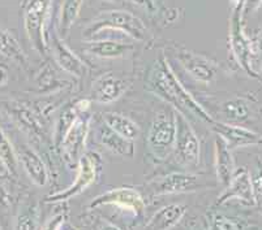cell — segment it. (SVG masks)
I'll use <instances>...</instances> for the list:
<instances>
[{"mask_svg": "<svg viewBox=\"0 0 262 230\" xmlns=\"http://www.w3.org/2000/svg\"><path fill=\"white\" fill-rule=\"evenodd\" d=\"M7 82H8V70L4 65H0V86H4Z\"/></svg>", "mask_w": 262, "mask_h": 230, "instance_id": "32", "label": "cell"}, {"mask_svg": "<svg viewBox=\"0 0 262 230\" xmlns=\"http://www.w3.org/2000/svg\"><path fill=\"white\" fill-rule=\"evenodd\" d=\"M118 28L123 32H127L130 37L136 38V39H144L145 34H146V29H145L144 23L135 17L133 15L128 13V12H108L104 15L99 16L97 20L95 26H93L89 32H94V30H101L102 28Z\"/></svg>", "mask_w": 262, "mask_h": 230, "instance_id": "7", "label": "cell"}, {"mask_svg": "<svg viewBox=\"0 0 262 230\" xmlns=\"http://www.w3.org/2000/svg\"><path fill=\"white\" fill-rule=\"evenodd\" d=\"M67 219V215L64 212L56 213L54 215L50 220H47L46 224L43 225V227L40 230H60L61 226L64 225Z\"/></svg>", "mask_w": 262, "mask_h": 230, "instance_id": "28", "label": "cell"}, {"mask_svg": "<svg viewBox=\"0 0 262 230\" xmlns=\"http://www.w3.org/2000/svg\"><path fill=\"white\" fill-rule=\"evenodd\" d=\"M185 212L187 207L184 205L172 203L164 206L154 213L145 226V230H170L183 219Z\"/></svg>", "mask_w": 262, "mask_h": 230, "instance_id": "12", "label": "cell"}, {"mask_svg": "<svg viewBox=\"0 0 262 230\" xmlns=\"http://www.w3.org/2000/svg\"><path fill=\"white\" fill-rule=\"evenodd\" d=\"M81 2L82 0H66L63 8V13H61V32L64 34H68L71 26H72L73 21H75L76 16L78 15L80 11Z\"/></svg>", "mask_w": 262, "mask_h": 230, "instance_id": "26", "label": "cell"}, {"mask_svg": "<svg viewBox=\"0 0 262 230\" xmlns=\"http://www.w3.org/2000/svg\"><path fill=\"white\" fill-rule=\"evenodd\" d=\"M0 161L4 165L8 173L13 177H17L18 159L16 155V150L12 146L3 129H0Z\"/></svg>", "mask_w": 262, "mask_h": 230, "instance_id": "21", "label": "cell"}, {"mask_svg": "<svg viewBox=\"0 0 262 230\" xmlns=\"http://www.w3.org/2000/svg\"><path fill=\"white\" fill-rule=\"evenodd\" d=\"M38 225L37 206H25L16 217L15 230H35Z\"/></svg>", "mask_w": 262, "mask_h": 230, "instance_id": "25", "label": "cell"}, {"mask_svg": "<svg viewBox=\"0 0 262 230\" xmlns=\"http://www.w3.org/2000/svg\"><path fill=\"white\" fill-rule=\"evenodd\" d=\"M176 161L185 168H196L200 164V141L188 122L187 117L176 112V138L173 146Z\"/></svg>", "mask_w": 262, "mask_h": 230, "instance_id": "4", "label": "cell"}, {"mask_svg": "<svg viewBox=\"0 0 262 230\" xmlns=\"http://www.w3.org/2000/svg\"><path fill=\"white\" fill-rule=\"evenodd\" d=\"M205 187H209V184L204 177L184 172L170 173L150 184V190L153 191L154 195L193 193Z\"/></svg>", "mask_w": 262, "mask_h": 230, "instance_id": "5", "label": "cell"}, {"mask_svg": "<svg viewBox=\"0 0 262 230\" xmlns=\"http://www.w3.org/2000/svg\"><path fill=\"white\" fill-rule=\"evenodd\" d=\"M54 52L55 59H56L58 64L60 65V68H63L66 72H68L72 75H76V77H84L85 73H86V68H85L84 63L77 56L73 55L72 52L67 48L59 39L55 40Z\"/></svg>", "mask_w": 262, "mask_h": 230, "instance_id": "20", "label": "cell"}, {"mask_svg": "<svg viewBox=\"0 0 262 230\" xmlns=\"http://www.w3.org/2000/svg\"><path fill=\"white\" fill-rule=\"evenodd\" d=\"M16 155L18 159V164H21L26 174L29 175V178L38 186H45L49 181V173L40 156L25 144H20L16 148Z\"/></svg>", "mask_w": 262, "mask_h": 230, "instance_id": "10", "label": "cell"}, {"mask_svg": "<svg viewBox=\"0 0 262 230\" xmlns=\"http://www.w3.org/2000/svg\"><path fill=\"white\" fill-rule=\"evenodd\" d=\"M213 130L218 134L219 138H222L228 148H235V147L244 146V144H251L258 142V135L253 134L252 132L243 127L233 126V125L223 124V122H213Z\"/></svg>", "mask_w": 262, "mask_h": 230, "instance_id": "13", "label": "cell"}, {"mask_svg": "<svg viewBox=\"0 0 262 230\" xmlns=\"http://www.w3.org/2000/svg\"><path fill=\"white\" fill-rule=\"evenodd\" d=\"M77 175L76 180L68 189L63 191H59L56 194H52L46 198V203H59V201H66L75 196L84 193L88 187L92 186L97 180L102 170V160L101 156L97 152L82 154L77 163Z\"/></svg>", "mask_w": 262, "mask_h": 230, "instance_id": "3", "label": "cell"}, {"mask_svg": "<svg viewBox=\"0 0 262 230\" xmlns=\"http://www.w3.org/2000/svg\"><path fill=\"white\" fill-rule=\"evenodd\" d=\"M215 170L218 181L223 186H228L233 177V160L231 150L219 137L215 139Z\"/></svg>", "mask_w": 262, "mask_h": 230, "instance_id": "18", "label": "cell"}, {"mask_svg": "<svg viewBox=\"0 0 262 230\" xmlns=\"http://www.w3.org/2000/svg\"><path fill=\"white\" fill-rule=\"evenodd\" d=\"M0 52L6 55L7 58L26 66V58L17 42L11 35L7 34L6 32H2V30H0Z\"/></svg>", "mask_w": 262, "mask_h": 230, "instance_id": "24", "label": "cell"}, {"mask_svg": "<svg viewBox=\"0 0 262 230\" xmlns=\"http://www.w3.org/2000/svg\"><path fill=\"white\" fill-rule=\"evenodd\" d=\"M128 87L129 85L127 81L108 73V74L99 77L93 84L90 95H92L93 100L97 103H113L127 91Z\"/></svg>", "mask_w": 262, "mask_h": 230, "instance_id": "9", "label": "cell"}, {"mask_svg": "<svg viewBox=\"0 0 262 230\" xmlns=\"http://www.w3.org/2000/svg\"><path fill=\"white\" fill-rule=\"evenodd\" d=\"M103 122L110 129L118 133L119 135H121L123 138L128 139V141L133 142L140 135L139 125L136 124L135 121L130 120V118H128L127 116L120 115V113H104Z\"/></svg>", "mask_w": 262, "mask_h": 230, "instance_id": "19", "label": "cell"}, {"mask_svg": "<svg viewBox=\"0 0 262 230\" xmlns=\"http://www.w3.org/2000/svg\"><path fill=\"white\" fill-rule=\"evenodd\" d=\"M97 135H98L99 142L111 152L124 156V158H133L135 156V144H133V142L123 138L118 133L110 129L104 122L98 127Z\"/></svg>", "mask_w": 262, "mask_h": 230, "instance_id": "14", "label": "cell"}, {"mask_svg": "<svg viewBox=\"0 0 262 230\" xmlns=\"http://www.w3.org/2000/svg\"><path fill=\"white\" fill-rule=\"evenodd\" d=\"M130 49H132V46L121 44L119 42H97V43L89 44L88 47V51L92 55L101 56V58H119Z\"/></svg>", "mask_w": 262, "mask_h": 230, "instance_id": "22", "label": "cell"}, {"mask_svg": "<svg viewBox=\"0 0 262 230\" xmlns=\"http://www.w3.org/2000/svg\"><path fill=\"white\" fill-rule=\"evenodd\" d=\"M149 87L159 98L176 108L179 113L193 116L208 124L214 122L209 112H206L204 107L180 84V81L176 78L173 70L166 61H162L156 66L149 78Z\"/></svg>", "mask_w": 262, "mask_h": 230, "instance_id": "1", "label": "cell"}, {"mask_svg": "<svg viewBox=\"0 0 262 230\" xmlns=\"http://www.w3.org/2000/svg\"><path fill=\"white\" fill-rule=\"evenodd\" d=\"M89 126L90 118L78 116L61 142L60 146L63 147L64 155L72 163H78L80 158L82 156Z\"/></svg>", "mask_w": 262, "mask_h": 230, "instance_id": "8", "label": "cell"}, {"mask_svg": "<svg viewBox=\"0 0 262 230\" xmlns=\"http://www.w3.org/2000/svg\"><path fill=\"white\" fill-rule=\"evenodd\" d=\"M211 230H240V225L226 216L216 215L211 221Z\"/></svg>", "mask_w": 262, "mask_h": 230, "instance_id": "27", "label": "cell"}, {"mask_svg": "<svg viewBox=\"0 0 262 230\" xmlns=\"http://www.w3.org/2000/svg\"><path fill=\"white\" fill-rule=\"evenodd\" d=\"M6 110L12 115L18 122L20 127H23L24 132H26L29 135H33L34 138L42 139L45 137L43 127L40 124L39 118L32 112V111L25 106L21 104H6Z\"/></svg>", "mask_w": 262, "mask_h": 230, "instance_id": "16", "label": "cell"}, {"mask_svg": "<svg viewBox=\"0 0 262 230\" xmlns=\"http://www.w3.org/2000/svg\"><path fill=\"white\" fill-rule=\"evenodd\" d=\"M7 200V195H6V191L3 190V187L0 186V205H3L4 201Z\"/></svg>", "mask_w": 262, "mask_h": 230, "instance_id": "33", "label": "cell"}, {"mask_svg": "<svg viewBox=\"0 0 262 230\" xmlns=\"http://www.w3.org/2000/svg\"><path fill=\"white\" fill-rule=\"evenodd\" d=\"M0 230H2V226H0Z\"/></svg>", "mask_w": 262, "mask_h": 230, "instance_id": "36", "label": "cell"}, {"mask_svg": "<svg viewBox=\"0 0 262 230\" xmlns=\"http://www.w3.org/2000/svg\"><path fill=\"white\" fill-rule=\"evenodd\" d=\"M102 206H118L123 210L130 211L135 216L141 217L145 211V200L141 194L130 187H116L101 195L95 196L90 201V208H98Z\"/></svg>", "mask_w": 262, "mask_h": 230, "instance_id": "6", "label": "cell"}, {"mask_svg": "<svg viewBox=\"0 0 262 230\" xmlns=\"http://www.w3.org/2000/svg\"><path fill=\"white\" fill-rule=\"evenodd\" d=\"M180 63L184 66V69L194 80L204 82V84L211 82V80L215 75L214 66L208 60L201 58V56L193 55V54H189V52H183L182 55H180Z\"/></svg>", "mask_w": 262, "mask_h": 230, "instance_id": "17", "label": "cell"}, {"mask_svg": "<svg viewBox=\"0 0 262 230\" xmlns=\"http://www.w3.org/2000/svg\"><path fill=\"white\" fill-rule=\"evenodd\" d=\"M92 230H121V229L119 226H116L115 224H113V222H110L108 220L97 217V219L93 221Z\"/></svg>", "mask_w": 262, "mask_h": 230, "instance_id": "29", "label": "cell"}, {"mask_svg": "<svg viewBox=\"0 0 262 230\" xmlns=\"http://www.w3.org/2000/svg\"><path fill=\"white\" fill-rule=\"evenodd\" d=\"M3 122H6V118H4V116L0 113V124H3Z\"/></svg>", "mask_w": 262, "mask_h": 230, "instance_id": "34", "label": "cell"}, {"mask_svg": "<svg viewBox=\"0 0 262 230\" xmlns=\"http://www.w3.org/2000/svg\"><path fill=\"white\" fill-rule=\"evenodd\" d=\"M60 230H64L63 229V226H61V229ZM66 230H77V229H72V227H68V229H66Z\"/></svg>", "mask_w": 262, "mask_h": 230, "instance_id": "35", "label": "cell"}, {"mask_svg": "<svg viewBox=\"0 0 262 230\" xmlns=\"http://www.w3.org/2000/svg\"><path fill=\"white\" fill-rule=\"evenodd\" d=\"M78 111L76 110L75 106H70L64 108L61 111L60 116L58 118V122H56V126H55V132H54V139H55V144L58 147H60L61 142H63L64 137L68 133V130L71 129L72 124L76 121V118L78 117L77 116Z\"/></svg>", "mask_w": 262, "mask_h": 230, "instance_id": "23", "label": "cell"}, {"mask_svg": "<svg viewBox=\"0 0 262 230\" xmlns=\"http://www.w3.org/2000/svg\"><path fill=\"white\" fill-rule=\"evenodd\" d=\"M47 3L49 0H35L26 13V30L29 33L30 39L34 42L39 51H42L45 47L43 39H42V23H43L45 13H46Z\"/></svg>", "mask_w": 262, "mask_h": 230, "instance_id": "15", "label": "cell"}, {"mask_svg": "<svg viewBox=\"0 0 262 230\" xmlns=\"http://www.w3.org/2000/svg\"><path fill=\"white\" fill-rule=\"evenodd\" d=\"M176 138V112L157 113L149 133H147V146L151 155L157 160H164L173 151Z\"/></svg>", "mask_w": 262, "mask_h": 230, "instance_id": "2", "label": "cell"}, {"mask_svg": "<svg viewBox=\"0 0 262 230\" xmlns=\"http://www.w3.org/2000/svg\"><path fill=\"white\" fill-rule=\"evenodd\" d=\"M232 198H236L237 200L248 206H252L254 203L253 186L247 173H240L232 177L226 191L218 199V205H223Z\"/></svg>", "mask_w": 262, "mask_h": 230, "instance_id": "11", "label": "cell"}, {"mask_svg": "<svg viewBox=\"0 0 262 230\" xmlns=\"http://www.w3.org/2000/svg\"><path fill=\"white\" fill-rule=\"evenodd\" d=\"M75 107L78 112H86L90 107V100L89 99H81V100H78L77 103L75 104Z\"/></svg>", "mask_w": 262, "mask_h": 230, "instance_id": "31", "label": "cell"}, {"mask_svg": "<svg viewBox=\"0 0 262 230\" xmlns=\"http://www.w3.org/2000/svg\"><path fill=\"white\" fill-rule=\"evenodd\" d=\"M254 201H258L262 205V173H259L254 180Z\"/></svg>", "mask_w": 262, "mask_h": 230, "instance_id": "30", "label": "cell"}]
</instances>
